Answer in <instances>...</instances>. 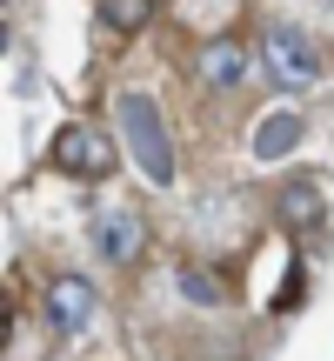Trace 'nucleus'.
I'll return each mask as SVG.
<instances>
[{"instance_id": "7", "label": "nucleus", "mask_w": 334, "mask_h": 361, "mask_svg": "<svg viewBox=\"0 0 334 361\" xmlns=\"http://www.w3.org/2000/svg\"><path fill=\"white\" fill-rule=\"evenodd\" d=\"M295 141H301V121L295 114H268L254 128V161H281V154H295Z\"/></svg>"}, {"instance_id": "5", "label": "nucleus", "mask_w": 334, "mask_h": 361, "mask_svg": "<svg viewBox=\"0 0 334 361\" xmlns=\"http://www.w3.org/2000/svg\"><path fill=\"white\" fill-rule=\"evenodd\" d=\"M94 241H101V255L107 261H141V247H147V228H141V214H94Z\"/></svg>"}, {"instance_id": "6", "label": "nucleus", "mask_w": 334, "mask_h": 361, "mask_svg": "<svg viewBox=\"0 0 334 361\" xmlns=\"http://www.w3.org/2000/svg\"><path fill=\"white\" fill-rule=\"evenodd\" d=\"M241 74H247L241 40H207V47H201V80H207V87H234Z\"/></svg>"}, {"instance_id": "9", "label": "nucleus", "mask_w": 334, "mask_h": 361, "mask_svg": "<svg viewBox=\"0 0 334 361\" xmlns=\"http://www.w3.org/2000/svg\"><path fill=\"white\" fill-rule=\"evenodd\" d=\"M101 20L114 27V34H141V27L154 20V0H101Z\"/></svg>"}, {"instance_id": "3", "label": "nucleus", "mask_w": 334, "mask_h": 361, "mask_svg": "<svg viewBox=\"0 0 334 361\" xmlns=\"http://www.w3.org/2000/svg\"><path fill=\"white\" fill-rule=\"evenodd\" d=\"M268 61H274V74H281L287 87H314V80H321V47H314L301 27H274L268 34Z\"/></svg>"}, {"instance_id": "1", "label": "nucleus", "mask_w": 334, "mask_h": 361, "mask_svg": "<svg viewBox=\"0 0 334 361\" xmlns=\"http://www.w3.org/2000/svg\"><path fill=\"white\" fill-rule=\"evenodd\" d=\"M120 141L154 188H174V141H167V121L147 94H120Z\"/></svg>"}, {"instance_id": "2", "label": "nucleus", "mask_w": 334, "mask_h": 361, "mask_svg": "<svg viewBox=\"0 0 334 361\" xmlns=\"http://www.w3.org/2000/svg\"><path fill=\"white\" fill-rule=\"evenodd\" d=\"M54 168L94 180V174L114 168V141H107L101 128H61V141H54Z\"/></svg>"}, {"instance_id": "10", "label": "nucleus", "mask_w": 334, "mask_h": 361, "mask_svg": "<svg viewBox=\"0 0 334 361\" xmlns=\"http://www.w3.org/2000/svg\"><path fill=\"white\" fill-rule=\"evenodd\" d=\"M180 295H194V301H221V281H214V274H201V268H187V274H180Z\"/></svg>"}, {"instance_id": "8", "label": "nucleus", "mask_w": 334, "mask_h": 361, "mask_svg": "<svg viewBox=\"0 0 334 361\" xmlns=\"http://www.w3.org/2000/svg\"><path fill=\"white\" fill-rule=\"evenodd\" d=\"M281 221L287 228H308V221H321V188L314 180H295V188H281Z\"/></svg>"}, {"instance_id": "11", "label": "nucleus", "mask_w": 334, "mask_h": 361, "mask_svg": "<svg viewBox=\"0 0 334 361\" xmlns=\"http://www.w3.org/2000/svg\"><path fill=\"white\" fill-rule=\"evenodd\" d=\"M0 47H7V20H0Z\"/></svg>"}, {"instance_id": "4", "label": "nucleus", "mask_w": 334, "mask_h": 361, "mask_svg": "<svg viewBox=\"0 0 334 361\" xmlns=\"http://www.w3.org/2000/svg\"><path fill=\"white\" fill-rule=\"evenodd\" d=\"M87 314H94V288L80 281V274H61V281L47 288V322L61 328V335H80Z\"/></svg>"}]
</instances>
